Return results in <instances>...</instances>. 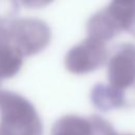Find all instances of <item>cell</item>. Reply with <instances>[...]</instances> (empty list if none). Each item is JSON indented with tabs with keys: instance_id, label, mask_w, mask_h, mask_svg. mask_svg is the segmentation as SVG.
I'll return each mask as SVG.
<instances>
[{
	"instance_id": "obj_1",
	"label": "cell",
	"mask_w": 135,
	"mask_h": 135,
	"mask_svg": "<svg viewBox=\"0 0 135 135\" xmlns=\"http://www.w3.org/2000/svg\"><path fill=\"white\" fill-rule=\"evenodd\" d=\"M0 135H42V122L25 97L0 91Z\"/></svg>"
},
{
	"instance_id": "obj_2",
	"label": "cell",
	"mask_w": 135,
	"mask_h": 135,
	"mask_svg": "<svg viewBox=\"0 0 135 135\" xmlns=\"http://www.w3.org/2000/svg\"><path fill=\"white\" fill-rule=\"evenodd\" d=\"M6 28L12 44L23 58L42 52L52 41L50 26L40 19L16 18Z\"/></svg>"
},
{
	"instance_id": "obj_3",
	"label": "cell",
	"mask_w": 135,
	"mask_h": 135,
	"mask_svg": "<svg viewBox=\"0 0 135 135\" xmlns=\"http://www.w3.org/2000/svg\"><path fill=\"white\" fill-rule=\"evenodd\" d=\"M108 58L105 44L86 37L69 50L63 62L70 73L84 75L101 68L107 63Z\"/></svg>"
},
{
	"instance_id": "obj_4",
	"label": "cell",
	"mask_w": 135,
	"mask_h": 135,
	"mask_svg": "<svg viewBox=\"0 0 135 135\" xmlns=\"http://www.w3.org/2000/svg\"><path fill=\"white\" fill-rule=\"evenodd\" d=\"M109 84L117 90H135V44L126 42L117 45L108 58Z\"/></svg>"
},
{
	"instance_id": "obj_5",
	"label": "cell",
	"mask_w": 135,
	"mask_h": 135,
	"mask_svg": "<svg viewBox=\"0 0 135 135\" xmlns=\"http://www.w3.org/2000/svg\"><path fill=\"white\" fill-rule=\"evenodd\" d=\"M121 32H124L122 20L110 4L94 14L86 24L88 37L104 44Z\"/></svg>"
},
{
	"instance_id": "obj_6",
	"label": "cell",
	"mask_w": 135,
	"mask_h": 135,
	"mask_svg": "<svg viewBox=\"0 0 135 135\" xmlns=\"http://www.w3.org/2000/svg\"><path fill=\"white\" fill-rule=\"evenodd\" d=\"M91 101L95 108L107 112L114 109H120L132 104L129 92L117 90L110 84L98 83L91 91Z\"/></svg>"
},
{
	"instance_id": "obj_7",
	"label": "cell",
	"mask_w": 135,
	"mask_h": 135,
	"mask_svg": "<svg viewBox=\"0 0 135 135\" xmlns=\"http://www.w3.org/2000/svg\"><path fill=\"white\" fill-rule=\"evenodd\" d=\"M22 55L11 42L6 26L0 24V81L14 77L23 64Z\"/></svg>"
},
{
	"instance_id": "obj_8",
	"label": "cell",
	"mask_w": 135,
	"mask_h": 135,
	"mask_svg": "<svg viewBox=\"0 0 135 135\" xmlns=\"http://www.w3.org/2000/svg\"><path fill=\"white\" fill-rule=\"evenodd\" d=\"M91 133L90 119L74 114L60 117L52 128V135H91Z\"/></svg>"
},
{
	"instance_id": "obj_9",
	"label": "cell",
	"mask_w": 135,
	"mask_h": 135,
	"mask_svg": "<svg viewBox=\"0 0 135 135\" xmlns=\"http://www.w3.org/2000/svg\"><path fill=\"white\" fill-rule=\"evenodd\" d=\"M89 119H90V122H91V126H92L91 135H134V134H130V133L118 134L114 130L112 124L109 121L101 118L100 116L93 115Z\"/></svg>"
},
{
	"instance_id": "obj_10",
	"label": "cell",
	"mask_w": 135,
	"mask_h": 135,
	"mask_svg": "<svg viewBox=\"0 0 135 135\" xmlns=\"http://www.w3.org/2000/svg\"><path fill=\"white\" fill-rule=\"evenodd\" d=\"M17 0H0V24L12 22L18 13Z\"/></svg>"
},
{
	"instance_id": "obj_11",
	"label": "cell",
	"mask_w": 135,
	"mask_h": 135,
	"mask_svg": "<svg viewBox=\"0 0 135 135\" xmlns=\"http://www.w3.org/2000/svg\"><path fill=\"white\" fill-rule=\"evenodd\" d=\"M22 5L30 7V8H41L50 3H52L54 0H19Z\"/></svg>"
},
{
	"instance_id": "obj_12",
	"label": "cell",
	"mask_w": 135,
	"mask_h": 135,
	"mask_svg": "<svg viewBox=\"0 0 135 135\" xmlns=\"http://www.w3.org/2000/svg\"><path fill=\"white\" fill-rule=\"evenodd\" d=\"M112 4L121 7H133L135 6V0H112Z\"/></svg>"
}]
</instances>
